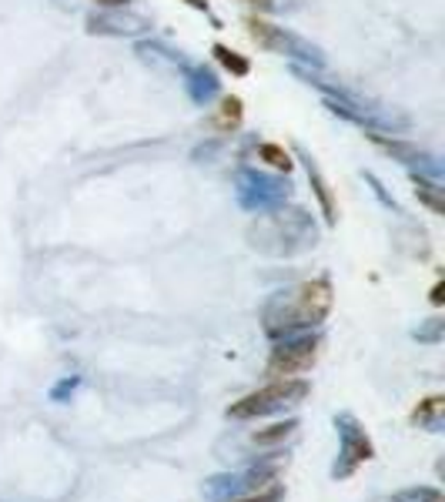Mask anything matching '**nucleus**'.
I'll return each mask as SVG.
<instances>
[{"mask_svg": "<svg viewBox=\"0 0 445 502\" xmlns=\"http://www.w3.org/2000/svg\"><path fill=\"white\" fill-rule=\"evenodd\" d=\"M331 308V285L325 278L305 281L292 291H281L278 299L268 305L265 312V328L271 335L288 332V328H308L318 325Z\"/></svg>", "mask_w": 445, "mask_h": 502, "instance_id": "1", "label": "nucleus"}, {"mask_svg": "<svg viewBox=\"0 0 445 502\" xmlns=\"http://www.w3.org/2000/svg\"><path fill=\"white\" fill-rule=\"evenodd\" d=\"M305 395H308L305 382H298V378H275L261 392H252L242 402H235L228 409V415H235V419H252V415H265L271 409H278V405H292V402L305 399Z\"/></svg>", "mask_w": 445, "mask_h": 502, "instance_id": "2", "label": "nucleus"}, {"mask_svg": "<svg viewBox=\"0 0 445 502\" xmlns=\"http://www.w3.org/2000/svg\"><path fill=\"white\" fill-rule=\"evenodd\" d=\"M318 362V339H298L271 351L268 359V378H298Z\"/></svg>", "mask_w": 445, "mask_h": 502, "instance_id": "3", "label": "nucleus"}, {"mask_svg": "<svg viewBox=\"0 0 445 502\" xmlns=\"http://www.w3.org/2000/svg\"><path fill=\"white\" fill-rule=\"evenodd\" d=\"M238 125H242V100L225 98L221 100V108H218V114H215V127L218 131H235Z\"/></svg>", "mask_w": 445, "mask_h": 502, "instance_id": "4", "label": "nucleus"}, {"mask_svg": "<svg viewBox=\"0 0 445 502\" xmlns=\"http://www.w3.org/2000/svg\"><path fill=\"white\" fill-rule=\"evenodd\" d=\"M248 34H252L254 40H261L265 48H285V40H281L278 30H275L271 24H265V21H258V17L248 21Z\"/></svg>", "mask_w": 445, "mask_h": 502, "instance_id": "5", "label": "nucleus"}, {"mask_svg": "<svg viewBox=\"0 0 445 502\" xmlns=\"http://www.w3.org/2000/svg\"><path fill=\"white\" fill-rule=\"evenodd\" d=\"M295 428H298V422H278V426H271V428H261V432H254V446H275V442H285Z\"/></svg>", "mask_w": 445, "mask_h": 502, "instance_id": "6", "label": "nucleus"}, {"mask_svg": "<svg viewBox=\"0 0 445 502\" xmlns=\"http://www.w3.org/2000/svg\"><path fill=\"white\" fill-rule=\"evenodd\" d=\"M215 57L225 64L228 71H235V74H248V61H244V57H238L235 50H228L225 44H218V48H215Z\"/></svg>", "mask_w": 445, "mask_h": 502, "instance_id": "7", "label": "nucleus"}, {"mask_svg": "<svg viewBox=\"0 0 445 502\" xmlns=\"http://www.w3.org/2000/svg\"><path fill=\"white\" fill-rule=\"evenodd\" d=\"M258 154H261L268 164H275V168H285V171L292 168V158H288V154H285L281 148H275V144H261V151H258Z\"/></svg>", "mask_w": 445, "mask_h": 502, "instance_id": "8", "label": "nucleus"}, {"mask_svg": "<svg viewBox=\"0 0 445 502\" xmlns=\"http://www.w3.org/2000/svg\"><path fill=\"white\" fill-rule=\"evenodd\" d=\"M415 191H419L422 198L429 201V208H432L435 214H442V201H439V195H435L432 185H425V181H415Z\"/></svg>", "mask_w": 445, "mask_h": 502, "instance_id": "9", "label": "nucleus"}, {"mask_svg": "<svg viewBox=\"0 0 445 502\" xmlns=\"http://www.w3.org/2000/svg\"><path fill=\"white\" fill-rule=\"evenodd\" d=\"M101 4H107V7H124L127 0H101Z\"/></svg>", "mask_w": 445, "mask_h": 502, "instance_id": "10", "label": "nucleus"}, {"mask_svg": "<svg viewBox=\"0 0 445 502\" xmlns=\"http://www.w3.org/2000/svg\"><path fill=\"white\" fill-rule=\"evenodd\" d=\"M248 4H258V7H271L275 0H248Z\"/></svg>", "mask_w": 445, "mask_h": 502, "instance_id": "11", "label": "nucleus"}, {"mask_svg": "<svg viewBox=\"0 0 445 502\" xmlns=\"http://www.w3.org/2000/svg\"><path fill=\"white\" fill-rule=\"evenodd\" d=\"M191 7H204V0H188Z\"/></svg>", "mask_w": 445, "mask_h": 502, "instance_id": "12", "label": "nucleus"}, {"mask_svg": "<svg viewBox=\"0 0 445 502\" xmlns=\"http://www.w3.org/2000/svg\"><path fill=\"white\" fill-rule=\"evenodd\" d=\"M252 502H271V496H261V499H252Z\"/></svg>", "mask_w": 445, "mask_h": 502, "instance_id": "13", "label": "nucleus"}]
</instances>
